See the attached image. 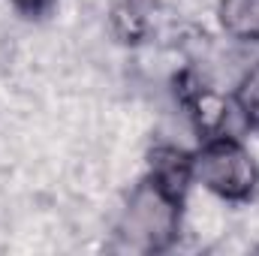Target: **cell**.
I'll list each match as a JSON object with an SVG mask.
<instances>
[{
    "label": "cell",
    "mask_w": 259,
    "mask_h": 256,
    "mask_svg": "<svg viewBox=\"0 0 259 256\" xmlns=\"http://www.w3.org/2000/svg\"><path fill=\"white\" fill-rule=\"evenodd\" d=\"M214 15L229 39L244 46L259 42V0H217Z\"/></svg>",
    "instance_id": "obj_3"
},
{
    "label": "cell",
    "mask_w": 259,
    "mask_h": 256,
    "mask_svg": "<svg viewBox=\"0 0 259 256\" xmlns=\"http://www.w3.org/2000/svg\"><path fill=\"white\" fill-rule=\"evenodd\" d=\"M229 103H232V112L241 118V124L259 133V61L241 72V78L229 94Z\"/></svg>",
    "instance_id": "obj_4"
},
{
    "label": "cell",
    "mask_w": 259,
    "mask_h": 256,
    "mask_svg": "<svg viewBox=\"0 0 259 256\" xmlns=\"http://www.w3.org/2000/svg\"><path fill=\"white\" fill-rule=\"evenodd\" d=\"M193 187L190 151L175 145H157L148 154L145 175L133 184L118 217L121 244L139 253L169 250L184 226V205Z\"/></svg>",
    "instance_id": "obj_1"
},
{
    "label": "cell",
    "mask_w": 259,
    "mask_h": 256,
    "mask_svg": "<svg viewBox=\"0 0 259 256\" xmlns=\"http://www.w3.org/2000/svg\"><path fill=\"white\" fill-rule=\"evenodd\" d=\"M55 3H58V0H9V6H12L15 12H21L24 18H42V15L52 12Z\"/></svg>",
    "instance_id": "obj_5"
},
{
    "label": "cell",
    "mask_w": 259,
    "mask_h": 256,
    "mask_svg": "<svg viewBox=\"0 0 259 256\" xmlns=\"http://www.w3.org/2000/svg\"><path fill=\"white\" fill-rule=\"evenodd\" d=\"M190 172L193 184L232 205L250 202L259 190V163L253 151L226 130L208 133L190 151Z\"/></svg>",
    "instance_id": "obj_2"
}]
</instances>
